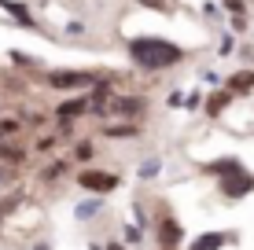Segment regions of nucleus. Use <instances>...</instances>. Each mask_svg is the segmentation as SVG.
I'll use <instances>...</instances> for the list:
<instances>
[{
    "mask_svg": "<svg viewBox=\"0 0 254 250\" xmlns=\"http://www.w3.org/2000/svg\"><path fill=\"white\" fill-rule=\"evenodd\" d=\"M129 59L140 70H170V66H177L185 59V51L162 37H136V41H129Z\"/></svg>",
    "mask_w": 254,
    "mask_h": 250,
    "instance_id": "1",
    "label": "nucleus"
},
{
    "mask_svg": "<svg viewBox=\"0 0 254 250\" xmlns=\"http://www.w3.org/2000/svg\"><path fill=\"white\" fill-rule=\"evenodd\" d=\"M217 184H221V192L229 195V199H243V195L254 192V177L243 173V169H232V173H225Z\"/></svg>",
    "mask_w": 254,
    "mask_h": 250,
    "instance_id": "2",
    "label": "nucleus"
},
{
    "mask_svg": "<svg viewBox=\"0 0 254 250\" xmlns=\"http://www.w3.org/2000/svg\"><path fill=\"white\" fill-rule=\"evenodd\" d=\"M77 184L85 188V192H96V195H107L118 188V177L115 173H100V169H85V173H77Z\"/></svg>",
    "mask_w": 254,
    "mask_h": 250,
    "instance_id": "3",
    "label": "nucleus"
},
{
    "mask_svg": "<svg viewBox=\"0 0 254 250\" xmlns=\"http://www.w3.org/2000/svg\"><path fill=\"white\" fill-rule=\"evenodd\" d=\"M48 85H52V89H89V85H92V74L56 70V74H48Z\"/></svg>",
    "mask_w": 254,
    "mask_h": 250,
    "instance_id": "4",
    "label": "nucleus"
},
{
    "mask_svg": "<svg viewBox=\"0 0 254 250\" xmlns=\"http://www.w3.org/2000/svg\"><path fill=\"white\" fill-rule=\"evenodd\" d=\"M229 232H203L199 239H191V247L188 250H221L225 243H229Z\"/></svg>",
    "mask_w": 254,
    "mask_h": 250,
    "instance_id": "5",
    "label": "nucleus"
},
{
    "mask_svg": "<svg viewBox=\"0 0 254 250\" xmlns=\"http://www.w3.org/2000/svg\"><path fill=\"white\" fill-rule=\"evenodd\" d=\"M225 89L236 92V96H243V92H251L254 89V70H236L229 81H225Z\"/></svg>",
    "mask_w": 254,
    "mask_h": 250,
    "instance_id": "6",
    "label": "nucleus"
},
{
    "mask_svg": "<svg viewBox=\"0 0 254 250\" xmlns=\"http://www.w3.org/2000/svg\"><path fill=\"white\" fill-rule=\"evenodd\" d=\"M0 7H4V11L11 15L15 22H22V26H33V19H30V11H26V4H22V0H0Z\"/></svg>",
    "mask_w": 254,
    "mask_h": 250,
    "instance_id": "7",
    "label": "nucleus"
},
{
    "mask_svg": "<svg viewBox=\"0 0 254 250\" xmlns=\"http://www.w3.org/2000/svg\"><path fill=\"white\" fill-rule=\"evenodd\" d=\"M159 236H162L166 247H177V243H181V225H177L173 217H166L162 225H159Z\"/></svg>",
    "mask_w": 254,
    "mask_h": 250,
    "instance_id": "8",
    "label": "nucleus"
},
{
    "mask_svg": "<svg viewBox=\"0 0 254 250\" xmlns=\"http://www.w3.org/2000/svg\"><path fill=\"white\" fill-rule=\"evenodd\" d=\"M85 107H89V96L81 92L77 100H66V103H59V118H77Z\"/></svg>",
    "mask_w": 254,
    "mask_h": 250,
    "instance_id": "9",
    "label": "nucleus"
},
{
    "mask_svg": "<svg viewBox=\"0 0 254 250\" xmlns=\"http://www.w3.org/2000/svg\"><path fill=\"white\" fill-rule=\"evenodd\" d=\"M229 96H232L229 89H225V92H217V96H210V103H206V114H210V118H217V114L225 110V103H229Z\"/></svg>",
    "mask_w": 254,
    "mask_h": 250,
    "instance_id": "10",
    "label": "nucleus"
},
{
    "mask_svg": "<svg viewBox=\"0 0 254 250\" xmlns=\"http://www.w3.org/2000/svg\"><path fill=\"white\" fill-rule=\"evenodd\" d=\"M0 158H4V162H15V166H19V162L26 158V151H19V148H0Z\"/></svg>",
    "mask_w": 254,
    "mask_h": 250,
    "instance_id": "11",
    "label": "nucleus"
},
{
    "mask_svg": "<svg viewBox=\"0 0 254 250\" xmlns=\"http://www.w3.org/2000/svg\"><path fill=\"white\" fill-rule=\"evenodd\" d=\"M96 210H100L96 202H81V206H77V217H81V221H89V217H96Z\"/></svg>",
    "mask_w": 254,
    "mask_h": 250,
    "instance_id": "12",
    "label": "nucleus"
},
{
    "mask_svg": "<svg viewBox=\"0 0 254 250\" xmlns=\"http://www.w3.org/2000/svg\"><path fill=\"white\" fill-rule=\"evenodd\" d=\"M92 154H96V151H92V144H77V151H74V158H77V162H89V158H92Z\"/></svg>",
    "mask_w": 254,
    "mask_h": 250,
    "instance_id": "13",
    "label": "nucleus"
},
{
    "mask_svg": "<svg viewBox=\"0 0 254 250\" xmlns=\"http://www.w3.org/2000/svg\"><path fill=\"white\" fill-rule=\"evenodd\" d=\"M0 133H4V136L19 133V122H11V118H4V122H0Z\"/></svg>",
    "mask_w": 254,
    "mask_h": 250,
    "instance_id": "14",
    "label": "nucleus"
},
{
    "mask_svg": "<svg viewBox=\"0 0 254 250\" xmlns=\"http://www.w3.org/2000/svg\"><path fill=\"white\" fill-rule=\"evenodd\" d=\"M126 243H140V228H126Z\"/></svg>",
    "mask_w": 254,
    "mask_h": 250,
    "instance_id": "15",
    "label": "nucleus"
},
{
    "mask_svg": "<svg viewBox=\"0 0 254 250\" xmlns=\"http://www.w3.org/2000/svg\"><path fill=\"white\" fill-rule=\"evenodd\" d=\"M225 7H229L232 15H240V11H243V0H229V4H225Z\"/></svg>",
    "mask_w": 254,
    "mask_h": 250,
    "instance_id": "16",
    "label": "nucleus"
},
{
    "mask_svg": "<svg viewBox=\"0 0 254 250\" xmlns=\"http://www.w3.org/2000/svg\"><path fill=\"white\" fill-rule=\"evenodd\" d=\"M7 184V169H0V188H4Z\"/></svg>",
    "mask_w": 254,
    "mask_h": 250,
    "instance_id": "17",
    "label": "nucleus"
},
{
    "mask_svg": "<svg viewBox=\"0 0 254 250\" xmlns=\"http://www.w3.org/2000/svg\"><path fill=\"white\" fill-rule=\"evenodd\" d=\"M107 250H122V247H107Z\"/></svg>",
    "mask_w": 254,
    "mask_h": 250,
    "instance_id": "18",
    "label": "nucleus"
}]
</instances>
